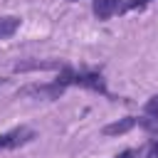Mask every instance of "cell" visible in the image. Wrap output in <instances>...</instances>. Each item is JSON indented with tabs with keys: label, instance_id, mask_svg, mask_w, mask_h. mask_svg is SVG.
<instances>
[{
	"label": "cell",
	"instance_id": "cell-6",
	"mask_svg": "<svg viewBox=\"0 0 158 158\" xmlns=\"http://www.w3.org/2000/svg\"><path fill=\"white\" fill-rule=\"evenodd\" d=\"M17 27H20V17H15V15H5V17H0V40L12 37V35L17 32Z\"/></svg>",
	"mask_w": 158,
	"mask_h": 158
},
{
	"label": "cell",
	"instance_id": "cell-10",
	"mask_svg": "<svg viewBox=\"0 0 158 158\" xmlns=\"http://www.w3.org/2000/svg\"><path fill=\"white\" fill-rule=\"evenodd\" d=\"M143 156H146V158H158V141H151Z\"/></svg>",
	"mask_w": 158,
	"mask_h": 158
},
{
	"label": "cell",
	"instance_id": "cell-7",
	"mask_svg": "<svg viewBox=\"0 0 158 158\" xmlns=\"http://www.w3.org/2000/svg\"><path fill=\"white\" fill-rule=\"evenodd\" d=\"M62 62H20L15 67V72H30V69H62Z\"/></svg>",
	"mask_w": 158,
	"mask_h": 158
},
{
	"label": "cell",
	"instance_id": "cell-4",
	"mask_svg": "<svg viewBox=\"0 0 158 158\" xmlns=\"http://www.w3.org/2000/svg\"><path fill=\"white\" fill-rule=\"evenodd\" d=\"M123 0H91V10L99 20H111L116 12H121Z\"/></svg>",
	"mask_w": 158,
	"mask_h": 158
},
{
	"label": "cell",
	"instance_id": "cell-9",
	"mask_svg": "<svg viewBox=\"0 0 158 158\" xmlns=\"http://www.w3.org/2000/svg\"><path fill=\"white\" fill-rule=\"evenodd\" d=\"M143 109H146V114H148V116H156V118H158V96H151V99L146 101V106H143Z\"/></svg>",
	"mask_w": 158,
	"mask_h": 158
},
{
	"label": "cell",
	"instance_id": "cell-8",
	"mask_svg": "<svg viewBox=\"0 0 158 158\" xmlns=\"http://www.w3.org/2000/svg\"><path fill=\"white\" fill-rule=\"evenodd\" d=\"M148 2H153V0H123L121 2V12H126V10H141Z\"/></svg>",
	"mask_w": 158,
	"mask_h": 158
},
{
	"label": "cell",
	"instance_id": "cell-12",
	"mask_svg": "<svg viewBox=\"0 0 158 158\" xmlns=\"http://www.w3.org/2000/svg\"><path fill=\"white\" fill-rule=\"evenodd\" d=\"M133 156H136V151H133V148H126V151H121V153L114 156V158H133Z\"/></svg>",
	"mask_w": 158,
	"mask_h": 158
},
{
	"label": "cell",
	"instance_id": "cell-3",
	"mask_svg": "<svg viewBox=\"0 0 158 158\" xmlns=\"http://www.w3.org/2000/svg\"><path fill=\"white\" fill-rule=\"evenodd\" d=\"M22 94H27V96H37V99H59L62 94H64V86L59 84V81H49V84H35V86H27V89H22Z\"/></svg>",
	"mask_w": 158,
	"mask_h": 158
},
{
	"label": "cell",
	"instance_id": "cell-11",
	"mask_svg": "<svg viewBox=\"0 0 158 158\" xmlns=\"http://www.w3.org/2000/svg\"><path fill=\"white\" fill-rule=\"evenodd\" d=\"M141 123H143L148 131H156V133H158V121H151V118H146V121H141Z\"/></svg>",
	"mask_w": 158,
	"mask_h": 158
},
{
	"label": "cell",
	"instance_id": "cell-1",
	"mask_svg": "<svg viewBox=\"0 0 158 158\" xmlns=\"http://www.w3.org/2000/svg\"><path fill=\"white\" fill-rule=\"evenodd\" d=\"M54 81H59L64 89H67V86H84V89H89V91L111 96L109 89H106V81H104L101 72H96V69H74V67H67V64H64L62 72H59V77H57Z\"/></svg>",
	"mask_w": 158,
	"mask_h": 158
},
{
	"label": "cell",
	"instance_id": "cell-2",
	"mask_svg": "<svg viewBox=\"0 0 158 158\" xmlns=\"http://www.w3.org/2000/svg\"><path fill=\"white\" fill-rule=\"evenodd\" d=\"M35 136H37V133H35L32 128H27V126H17V128H12V131H7V133L0 136V151H15V148L30 143Z\"/></svg>",
	"mask_w": 158,
	"mask_h": 158
},
{
	"label": "cell",
	"instance_id": "cell-5",
	"mask_svg": "<svg viewBox=\"0 0 158 158\" xmlns=\"http://www.w3.org/2000/svg\"><path fill=\"white\" fill-rule=\"evenodd\" d=\"M136 123H138L136 116H123V118H118V121H114V123H106V126L101 128V133H104V136H123V133H128L131 128H136Z\"/></svg>",
	"mask_w": 158,
	"mask_h": 158
}]
</instances>
